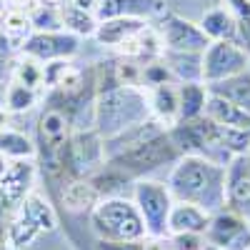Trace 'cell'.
Instances as JSON below:
<instances>
[{"instance_id":"1","label":"cell","mask_w":250,"mask_h":250,"mask_svg":"<svg viewBox=\"0 0 250 250\" xmlns=\"http://www.w3.org/2000/svg\"><path fill=\"white\" fill-rule=\"evenodd\" d=\"M165 185L173 200L198 205L210 215L225 208V165L208 158L180 155L173 163Z\"/></svg>"},{"instance_id":"2","label":"cell","mask_w":250,"mask_h":250,"mask_svg":"<svg viewBox=\"0 0 250 250\" xmlns=\"http://www.w3.org/2000/svg\"><path fill=\"white\" fill-rule=\"evenodd\" d=\"M150 120L148 90L135 85H105L95 90L93 100V128L105 140L123 130Z\"/></svg>"},{"instance_id":"3","label":"cell","mask_w":250,"mask_h":250,"mask_svg":"<svg viewBox=\"0 0 250 250\" xmlns=\"http://www.w3.org/2000/svg\"><path fill=\"white\" fill-rule=\"evenodd\" d=\"M90 230L98 240H145V223L140 218L138 205L133 198L125 195H110L100 198L88 213Z\"/></svg>"},{"instance_id":"4","label":"cell","mask_w":250,"mask_h":250,"mask_svg":"<svg viewBox=\"0 0 250 250\" xmlns=\"http://www.w3.org/2000/svg\"><path fill=\"white\" fill-rule=\"evenodd\" d=\"M178 158H180V150L175 148V143L170 140L168 130H163L155 138L145 140V143L135 145V148L125 150V153H120L115 158H110L108 163L115 165L118 170H123L125 175L140 178V175L160 168V165H165V163H175Z\"/></svg>"},{"instance_id":"5","label":"cell","mask_w":250,"mask_h":250,"mask_svg":"<svg viewBox=\"0 0 250 250\" xmlns=\"http://www.w3.org/2000/svg\"><path fill=\"white\" fill-rule=\"evenodd\" d=\"M133 203L138 205L140 218L145 223L148 238H165L168 235V215L173 208V195L168 185L160 180L140 178L133 183Z\"/></svg>"},{"instance_id":"6","label":"cell","mask_w":250,"mask_h":250,"mask_svg":"<svg viewBox=\"0 0 250 250\" xmlns=\"http://www.w3.org/2000/svg\"><path fill=\"white\" fill-rule=\"evenodd\" d=\"M250 53L233 40H213L203 50V83H220L248 70Z\"/></svg>"},{"instance_id":"7","label":"cell","mask_w":250,"mask_h":250,"mask_svg":"<svg viewBox=\"0 0 250 250\" xmlns=\"http://www.w3.org/2000/svg\"><path fill=\"white\" fill-rule=\"evenodd\" d=\"M78 50L80 38L68 30H33L20 45V53L43 62V65L53 60H68Z\"/></svg>"},{"instance_id":"8","label":"cell","mask_w":250,"mask_h":250,"mask_svg":"<svg viewBox=\"0 0 250 250\" xmlns=\"http://www.w3.org/2000/svg\"><path fill=\"white\" fill-rule=\"evenodd\" d=\"M203 238L205 243L223 250H250V220L233 213L230 208H223L210 215Z\"/></svg>"},{"instance_id":"9","label":"cell","mask_w":250,"mask_h":250,"mask_svg":"<svg viewBox=\"0 0 250 250\" xmlns=\"http://www.w3.org/2000/svg\"><path fill=\"white\" fill-rule=\"evenodd\" d=\"M158 33L163 38V48L168 53H203L210 45V38L200 30V25L173 13H165L160 18Z\"/></svg>"},{"instance_id":"10","label":"cell","mask_w":250,"mask_h":250,"mask_svg":"<svg viewBox=\"0 0 250 250\" xmlns=\"http://www.w3.org/2000/svg\"><path fill=\"white\" fill-rule=\"evenodd\" d=\"M225 208L250 220V153L225 165Z\"/></svg>"},{"instance_id":"11","label":"cell","mask_w":250,"mask_h":250,"mask_svg":"<svg viewBox=\"0 0 250 250\" xmlns=\"http://www.w3.org/2000/svg\"><path fill=\"white\" fill-rule=\"evenodd\" d=\"M33 183H35L33 158L10 160V168L5 170L3 178H0V205H3L8 213H13L15 208L33 193Z\"/></svg>"},{"instance_id":"12","label":"cell","mask_w":250,"mask_h":250,"mask_svg":"<svg viewBox=\"0 0 250 250\" xmlns=\"http://www.w3.org/2000/svg\"><path fill=\"white\" fill-rule=\"evenodd\" d=\"M168 13L165 0H100L95 8L98 23L113 18H138V20H160Z\"/></svg>"},{"instance_id":"13","label":"cell","mask_w":250,"mask_h":250,"mask_svg":"<svg viewBox=\"0 0 250 250\" xmlns=\"http://www.w3.org/2000/svg\"><path fill=\"white\" fill-rule=\"evenodd\" d=\"M148 105H150V118L170 130L178 123V85L175 83H160V85L148 88Z\"/></svg>"},{"instance_id":"14","label":"cell","mask_w":250,"mask_h":250,"mask_svg":"<svg viewBox=\"0 0 250 250\" xmlns=\"http://www.w3.org/2000/svg\"><path fill=\"white\" fill-rule=\"evenodd\" d=\"M210 213L203 208L190 205V203H173L170 215H168V235H180V233H193V235H205Z\"/></svg>"},{"instance_id":"15","label":"cell","mask_w":250,"mask_h":250,"mask_svg":"<svg viewBox=\"0 0 250 250\" xmlns=\"http://www.w3.org/2000/svg\"><path fill=\"white\" fill-rule=\"evenodd\" d=\"M148 28V20H138V18H113V20H103L98 23L95 30V40L100 45H108V48H120L125 40H130L133 35H138L140 30Z\"/></svg>"},{"instance_id":"16","label":"cell","mask_w":250,"mask_h":250,"mask_svg":"<svg viewBox=\"0 0 250 250\" xmlns=\"http://www.w3.org/2000/svg\"><path fill=\"white\" fill-rule=\"evenodd\" d=\"M98 193L90 183V178H65L60 185V203L68 208V210L78 213V210H88L98 203Z\"/></svg>"},{"instance_id":"17","label":"cell","mask_w":250,"mask_h":250,"mask_svg":"<svg viewBox=\"0 0 250 250\" xmlns=\"http://www.w3.org/2000/svg\"><path fill=\"white\" fill-rule=\"evenodd\" d=\"M205 118H210L218 125H225V128H238V130H248L250 133V113L238 108V105H233V103L225 100V98L208 95Z\"/></svg>"},{"instance_id":"18","label":"cell","mask_w":250,"mask_h":250,"mask_svg":"<svg viewBox=\"0 0 250 250\" xmlns=\"http://www.w3.org/2000/svg\"><path fill=\"white\" fill-rule=\"evenodd\" d=\"M208 95L210 93H208L205 83H178V123L203 118Z\"/></svg>"},{"instance_id":"19","label":"cell","mask_w":250,"mask_h":250,"mask_svg":"<svg viewBox=\"0 0 250 250\" xmlns=\"http://www.w3.org/2000/svg\"><path fill=\"white\" fill-rule=\"evenodd\" d=\"M175 83H203V53H163Z\"/></svg>"},{"instance_id":"20","label":"cell","mask_w":250,"mask_h":250,"mask_svg":"<svg viewBox=\"0 0 250 250\" xmlns=\"http://www.w3.org/2000/svg\"><path fill=\"white\" fill-rule=\"evenodd\" d=\"M208 93L230 100L233 105L250 113V70H245L240 75H233L228 80H220V83H210V85H208Z\"/></svg>"},{"instance_id":"21","label":"cell","mask_w":250,"mask_h":250,"mask_svg":"<svg viewBox=\"0 0 250 250\" xmlns=\"http://www.w3.org/2000/svg\"><path fill=\"white\" fill-rule=\"evenodd\" d=\"M200 30L213 40H233V43H238V25H235V18L230 10L225 8H213L208 10L200 20Z\"/></svg>"},{"instance_id":"22","label":"cell","mask_w":250,"mask_h":250,"mask_svg":"<svg viewBox=\"0 0 250 250\" xmlns=\"http://www.w3.org/2000/svg\"><path fill=\"white\" fill-rule=\"evenodd\" d=\"M58 15H60V25L62 30H68L73 35H95L98 30V18L88 10H80L75 8L70 0H65V3L58 5Z\"/></svg>"},{"instance_id":"23","label":"cell","mask_w":250,"mask_h":250,"mask_svg":"<svg viewBox=\"0 0 250 250\" xmlns=\"http://www.w3.org/2000/svg\"><path fill=\"white\" fill-rule=\"evenodd\" d=\"M35 153H38L35 143L25 133L0 128V155H5L10 160H20V158H35Z\"/></svg>"},{"instance_id":"24","label":"cell","mask_w":250,"mask_h":250,"mask_svg":"<svg viewBox=\"0 0 250 250\" xmlns=\"http://www.w3.org/2000/svg\"><path fill=\"white\" fill-rule=\"evenodd\" d=\"M0 23H3V30L5 35L10 38L13 45H23V40L33 33V18L25 15V13H18V10H3L0 13Z\"/></svg>"},{"instance_id":"25","label":"cell","mask_w":250,"mask_h":250,"mask_svg":"<svg viewBox=\"0 0 250 250\" xmlns=\"http://www.w3.org/2000/svg\"><path fill=\"white\" fill-rule=\"evenodd\" d=\"M15 83H20V85H28L33 90H38L40 85H45V70H43V62H38L28 55H23L15 65H13V78Z\"/></svg>"},{"instance_id":"26","label":"cell","mask_w":250,"mask_h":250,"mask_svg":"<svg viewBox=\"0 0 250 250\" xmlns=\"http://www.w3.org/2000/svg\"><path fill=\"white\" fill-rule=\"evenodd\" d=\"M38 103V90L28 88V85H20V83L10 80L8 88H5V108L10 113H25L30 110Z\"/></svg>"},{"instance_id":"27","label":"cell","mask_w":250,"mask_h":250,"mask_svg":"<svg viewBox=\"0 0 250 250\" xmlns=\"http://www.w3.org/2000/svg\"><path fill=\"white\" fill-rule=\"evenodd\" d=\"M228 3L238 25V43L250 53V0H228Z\"/></svg>"},{"instance_id":"28","label":"cell","mask_w":250,"mask_h":250,"mask_svg":"<svg viewBox=\"0 0 250 250\" xmlns=\"http://www.w3.org/2000/svg\"><path fill=\"white\" fill-rule=\"evenodd\" d=\"M173 250H203L205 248V238L203 235H193V233H180V235H168Z\"/></svg>"},{"instance_id":"29","label":"cell","mask_w":250,"mask_h":250,"mask_svg":"<svg viewBox=\"0 0 250 250\" xmlns=\"http://www.w3.org/2000/svg\"><path fill=\"white\" fill-rule=\"evenodd\" d=\"M95 250H145V240H95Z\"/></svg>"},{"instance_id":"30","label":"cell","mask_w":250,"mask_h":250,"mask_svg":"<svg viewBox=\"0 0 250 250\" xmlns=\"http://www.w3.org/2000/svg\"><path fill=\"white\" fill-rule=\"evenodd\" d=\"M5 8L8 10H18V13H25V15H35L40 8H43V0H5Z\"/></svg>"},{"instance_id":"31","label":"cell","mask_w":250,"mask_h":250,"mask_svg":"<svg viewBox=\"0 0 250 250\" xmlns=\"http://www.w3.org/2000/svg\"><path fill=\"white\" fill-rule=\"evenodd\" d=\"M10 50H13V43H10V38L5 35V30H3V23H0V55H10Z\"/></svg>"},{"instance_id":"32","label":"cell","mask_w":250,"mask_h":250,"mask_svg":"<svg viewBox=\"0 0 250 250\" xmlns=\"http://www.w3.org/2000/svg\"><path fill=\"white\" fill-rule=\"evenodd\" d=\"M70 3H73L75 8H80V10H88V13L95 15V8H98L100 0H70Z\"/></svg>"},{"instance_id":"33","label":"cell","mask_w":250,"mask_h":250,"mask_svg":"<svg viewBox=\"0 0 250 250\" xmlns=\"http://www.w3.org/2000/svg\"><path fill=\"white\" fill-rule=\"evenodd\" d=\"M8 210H5V208L3 205H0V243H3L5 240V228H8Z\"/></svg>"},{"instance_id":"34","label":"cell","mask_w":250,"mask_h":250,"mask_svg":"<svg viewBox=\"0 0 250 250\" xmlns=\"http://www.w3.org/2000/svg\"><path fill=\"white\" fill-rule=\"evenodd\" d=\"M10 168V158H5V155H0V178L5 175V170Z\"/></svg>"},{"instance_id":"35","label":"cell","mask_w":250,"mask_h":250,"mask_svg":"<svg viewBox=\"0 0 250 250\" xmlns=\"http://www.w3.org/2000/svg\"><path fill=\"white\" fill-rule=\"evenodd\" d=\"M8 113H10L8 108H0V128H8V120H10Z\"/></svg>"},{"instance_id":"36","label":"cell","mask_w":250,"mask_h":250,"mask_svg":"<svg viewBox=\"0 0 250 250\" xmlns=\"http://www.w3.org/2000/svg\"><path fill=\"white\" fill-rule=\"evenodd\" d=\"M5 70H8V58H5V55H0V80L5 78Z\"/></svg>"},{"instance_id":"37","label":"cell","mask_w":250,"mask_h":250,"mask_svg":"<svg viewBox=\"0 0 250 250\" xmlns=\"http://www.w3.org/2000/svg\"><path fill=\"white\" fill-rule=\"evenodd\" d=\"M203 250H223V248H215V245H210V243H205V248Z\"/></svg>"},{"instance_id":"38","label":"cell","mask_w":250,"mask_h":250,"mask_svg":"<svg viewBox=\"0 0 250 250\" xmlns=\"http://www.w3.org/2000/svg\"><path fill=\"white\" fill-rule=\"evenodd\" d=\"M5 10V0H0V13H3Z\"/></svg>"}]
</instances>
